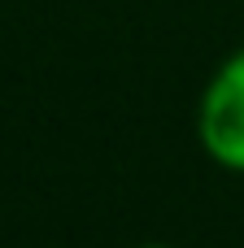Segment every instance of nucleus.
<instances>
[{"label":"nucleus","instance_id":"f257e3e1","mask_svg":"<svg viewBox=\"0 0 244 248\" xmlns=\"http://www.w3.org/2000/svg\"><path fill=\"white\" fill-rule=\"evenodd\" d=\"M196 144L218 170L244 174V44L218 61V70L201 87Z\"/></svg>","mask_w":244,"mask_h":248},{"label":"nucleus","instance_id":"f03ea898","mask_svg":"<svg viewBox=\"0 0 244 248\" xmlns=\"http://www.w3.org/2000/svg\"><path fill=\"white\" fill-rule=\"evenodd\" d=\"M135 248H175V244H157V240H148V244H135Z\"/></svg>","mask_w":244,"mask_h":248}]
</instances>
